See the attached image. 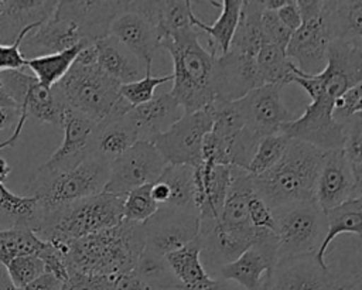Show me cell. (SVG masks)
I'll list each match as a JSON object with an SVG mask.
<instances>
[{
	"label": "cell",
	"instance_id": "6da1fadb",
	"mask_svg": "<svg viewBox=\"0 0 362 290\" xmlns=\"http://www.w3.org/2000/svg\"><path fill=\"white\" fill-rule=\"evenodd\" d=\"M291 82L310 95L311 103L300 117L287 123L281 133L327 151L339 150L344 124L334 119V103L345 91L362 82V47L332 41L322 72L305 75L293 64Z\"/></svg>",
	"mask_w": 362,
	"mask_h": 290
},
{
	"label": "cell",
	"instance_id": "7a4b0ae2",
	"mask_svg": "<svg viewBox=\"0 0 362 290\" xmlns=\"http://www.w3.org/2000/svg\"><path fill=\"white\" fill-rule=\"evenodd\" d=\"M52 246L64 255L68 274L82 273L113 279L134 270L139 255L144 249V236L141 224L123 219L113 228Z\"/></svg>",
	"mask_w": 362,
	"mask_h": 290
},
{
	"label": "cell",
	"instance_id": "3957f363",
	"mask_svg": "<svg viewBox=\"0 0 362 290\" xmlns=\"http://www.w3.org/2000/svg\"><path fill=\"white\" fill-rule=\"evenodd\" d=\"M230 185L219 216L199 219L201 257L214 270L250 248L262 231L252 226L247 215V201L255 192L252 177L239 167H230Z\"/></svg>",
	"mask_w": 362,
	"mask_h": 290
},
{
	"label": "cell",
	"instance_id": "277c9868",
	"mask_svg": "<svg viewBox=\"0 0 362 290\" xmlns=\"http://www.w3.org/2000/svg\"><path fill=\"white\" fill-rule=\"evenodd\" d=\"M327 150L290 139L280 161L262 175L252 177L255 192L272 212L300 202L315 201V184Z\"/></svg>",
	"mask_w": 362,
	"mask_h": 290
},
{
	"label": "cell",
	"instance_id": "5b68a950",
	"mask_svg": "<svg viewBox=\"0 0 362 290\" xmlns=\"http://www.w3.org/2000/svg\"><path fill=\"white\" fill-rule=\"evenodd\" d=\"M161 48L173 58V88L168 92L184 113L202 110L215 100V58L199 44L197 28L163 37Z\"/></svg>",
	"mask_w": 362,
	"mask_h": 290
},
{
	"label": "cell",
	"instance_id": "8992f818",
	"mask_svg": "<svg viewBox=\"0 0 362 290\" xmlns=\"http://www.w3.org/2000/svg\"><path fill=\"white\" fill-rule=\"evenodd\" d=\"M119 86L120 83L98 65L85 66L74 62L52 89L66 109L98 124L110 116H123L132 109L120 96Z\"/></svg>",
	"mask_w": 362,
	"mask_h": 290
},
{
	"label": "cell",
	"instance_id": "52a82bcc",
	"mask_svg": "<svg viewBox=\"0 0 362 290\" xmlns=\"http://www.w3.org/2000/svg\"><path fill=\"white\" fill-rule=\"evenodd\" d=\"M123 198L103 191L65 208L44 212L35 235L57 245L113 228L123 221Z\"/></svg>",
	"mask_w": 362,
	"mask_h": 290
},
{
	"label": "cell",
	"instance_id": "ba28073f",
	"mask_svg": "<svg viewBox=\"0 0 362 290\" xmlns=\"http://www.w3.org/2000/svg\"><path fill=\"white\" fill-rule=\"evenodd\" d=\"M107 178L109 163L89 154L68 173L51 178H31L28 195L40 201L44 212H49L103 192Z\"/></svg>",
	"mask_w": 362,
	"mask_h": 290
},
{
	"label": "cell",
	"instance_id": "9c48e42d",
	"mask_svg": "<svg viewBox=\"0 0 362 290\" xmlns=\"http://www.w3.org/2000/svg\"><path fill=\"white\" fill-rule=\"evenodd\" d=\"M277 238V260L303 255H315L325 232L324 211L315 201L300 202L273 212Z\"/></svg>",
	"mask_w": 362,
	"mask_h": 290
},
{
	"label": "cell",
	"instance_id": "30bf717a",
	"mask_svg": "<svg viewBox=\"0 0 362 290\" xmlns=\"http://www.w3.org/2000/svg\"><path fill=\"white\" fill-rule=\"evenodd\" d=\"M212 115L208 108L182 113L165 132L151 143L167 164L198 167L202 163V143L212 129Z\"/></svg>",
	"mask_w": 362,
	"mask_h": 290
},
{
	"label": "cell",
	"instance_id": "8fae6325",
	"mask_svg": "<svg viewBox=\"0 0 362 290\" xmlns=\"http://www.w3.org/2000/svg\"><path fill=\"white\" fill-rule=\"evenodd\" d=\"M281 89L280 85H262L233 100L245 132L257 143L266 136L280 134L281 129L296 119L281 99Z\"/></svg>",
	"mask_w": 362,
	"mask_h": 290
},
{
	"label": "cell",
	"instance_id": "7c38bea8",
	"mask_svg": "<svg viewBox=\"0 0 362 290\" xmlns=\"http://www.w3.org/2000/svg\"><path fill=\"white\" fill-rule=\"evenodd\" d=\"M0 85L17 103L21 117H33L38 122L62 127L65 105L52 88L41 85L34 75L23 69L1 71Z\"/></svg>",
	"mask_w": 362,
	"mask_h": 290
},
{
	"label": "cell",
	"instance_id": "4fadbf2b",
	"mask_svg": "<svg viewBox=\"0 0 362 290\" xmlns=\"http://www.w3.org/2000/svg\"><path fill=\"white\" fill-rule=\"evenodd\" d=\"M167 163L151 141H136L129 150L109 164L105 192L124 197L130 191L154 184Z\"/></svg>",
	"mask_w": 362,
	"mask_h": 290
},
{
	"label": "cell",
	"instance_id": "5bb4252c",
	"mask_svg": "<svg viewBox=\"0 0 362 290\" xmlns=\"http://www.w3.org/2000/svg\"><path fill=\"white\" fill-rule=\"evenodd\" d=\"M277 263V238L274 232L262 229L256 242L235 260L215 270L218 279L235 282L245 290H266Z\"/></svg>",
	"mask_w": 362,
	"mask_h": 290
},
{
	"label": "cell",
	"instance_id": "9a60e30c",
	"mask_svg": "<svg viewBox=\"0 0 362 290\" xmlns=\"http://www.w3.org/2000/svg\"><path fill=\"white\" fill-rule=\"evenodd\" d=\"M144 248L165 256L194 240L199 233V215L170 207H158L157 211L141 224Z\"/></svg>",
	"mask_w": 362,
	"mask_h": 290
},
{
	"label": "cell",
	"instance_id": "2e32d148",
	"mask_svg": "<svg viewBox=\"0 0 362 290\" xmlns=\"http://www.w3.org/2000/svg\"><path fill=\"white\" fill-rule=\"evenodd\" d=\"M352 284L344 282L329 267L321 266L315 255L279 259L266 290H345Z\"/></svg>",
	"mask_w": 362,
	"mask_h": 290
},
{
	"label": "cell",
	"instance_id": "e0dca14e",
	"mask_svg": "<svg viewBox=\"0 0 362 290\" xmlns=\"http://www.w3.org/2000/svg\"><path fill=\"white\" fill-rule=\"evenodd\" d=\"M61 129L64 130L62 143L35 171L33 178H51L68 173L90 154L93 122L66 109Z\"/></svg>",
	"mask_w": 362,
	"mask_h": 290
},
{
	"label": "cell",
	"instance_id": "ac0fdd59",
	"mask_svg": "<svg viewBox=\"0 0 362 290\" xmlns=\"http://www.w3.org/2000/svg\"><path fill=\"white\" fill-rule=\"evenodd\" d=\"M109 35L126 47L144 66L151 71L153 58L161 44V34L157 25L129 1L127 10L120 13L109 25Z\"/></svg>",
	"mask_w": 362,
	"mask_h": 290
},
{
	"label": "cell",
	"instance_id": "d6986e66",
	"mask_svg": "<svg viewBox=\"0 0 362 290\" xmlns=\"http://www.w3.org/2000/svg\"><path fill=\"white\" fill-rule=\"evenodd\" d=\"M359 197L362 182L355 178L341 149L327 151L315 184L317 205L325 212Z\"/></svg>",
	"mask_w": 362,
	"mask_h": 290
},
{
	"label": "cell",
	"instance_id": "ffe728a7",
	"mask_svg": "<svg viewBox=\"0 0 362 290\" xmlns=\"http://www.w3.org/2000/svg\"><path fill=\"white\" fill-rule=\"evenodd\" d=\"M331 40L321 14L305 20L291 34L286 47V57L305 75H317L327 65Z\"/></svg>",
	"mask_w": 362,
	"mask_h": 290
},
{
	"label": "cell",
	"instance_id": "44dd1931",
	"mask_svg": "<svg viewBox=\"0 0 362 290\" xmlns=\"http://www.w3.org/2000/svg\"><path fill=\"white\" fill-rule=\"evenodd\" d=\"M82 42L89 41L83 38L82 31L75 21L52 14V17L25 35L20 45V52L24 59H31L57 54Z\"/></svg>",
	"mask_w": 362,
	"mask_h": 290
},
{
	"label": "cell",
	"instance_id": "7402d4cb",
	"mask_svg": "<svg viewBox=\"0 0 362 290\" xmlns=\"http://www.w3.org/2000/svg\"><path fill=\"white\" fill-rule=\"evenodd\" d=\"M127 7L129 1H58L54 14L75 21L83 38L95 42L107 35L110 23Z\"/></svg>",
	"mask_w": 362,
	"mask_h": 290
},
{
	"label": "cell",
	"instance_id": "603a6c76",
	"mask_svg": "<svg viewBox=\"0 0 362 290\" xmlns=\"http://www.w3.org/2000/svg\"><path fill=\"white\" fill-rule=\"evenodd\" d=\"M232 171L229 166L201 163L194 168L195 208L199 219H216L225 204Z\"/></svg>",
	"mask_w": 362,
	"mask_h": 290
},
{
	"label": "cell",
	"instance_id": "cb8c5ba5",
	"mask_svg": "<svg viewBox=\"0 0 362 290\" xmlns=\"http://www.w3.org/2000/svg\"><path fill=\"white\" fill-rule=\"evenodd\" d=\"M136 141H139L137 130L127 115L110 116L95 124L90 154L110 164Z\"/></svg>",
	"mask_w": 362,
	"mask_h": 290
},
{
	"label": "cell",
	"instance_id": "d4e9b609",
	"mask_svg": "<svg viewBox=\"0 0 362 290\" xmlns=\"http://www.w3.org/2000/svg\"><path fill=\"white\" fill-rule=\"evenodd\" d=\"M180 109L174 98L168 92H164L153 96L146 103L132 108L126 115L134 124L139 140L151 141L180 119Z\"/></svg>",
	"mask_w": 362,
	"mask_h": 290
},
{
	"label": "cell",
	"instance_id": "484cf974",
	"mask_svg": "<svg viewBox=\"0 0 362 290\" xmlns=\"http://www.w3.org/2000/svg\"><path fill=\"white\" fill-rule=\"evenodd\" d=\"M58 1L0 0V42L13 44L28 25L52 17Z\"/></svg>",
	"mask_w": 362,
	"mask_h": 290
},
{
	"label": "cell",
	"instance_id": "4316f807",
	"mask_svg": "<svg viewBox=\"0 0 362 290\" xmlns=\"http://www.w3.org/2000/svg\"><path fill=\"white\" fill-rule=\"evenodd\" d=\"M322 17L329 40L362 47V1H322Z\"/></svg>",
	"mask_w": 362,
	"mask_h": 290
},
{
	"label": "cell",
	"instance_id": "83f0119b",
	"mask_svg": "<svg viewBox=\"0 0 362 290\" xmlns=\"http://www.w3.org/2000/svg\"><path fill=\"white\" fill-rule=\"evenodd\" d=\"M95 48L98 66L117 83H130L146 75L143 64L112 35L95 41Z\"/></svg>",
	"mask_w": 362,
	"mask_h": 290
},
{
	"label": "cell",
	"instance_id": "f1b7e54d",
	"mask_svg": "<svg viewBox=\"0 0 362 290\" xmlns=\"http://www.w3.org/2000/svg\"><path fill=\"white\" fill-rule=\"evenodd\" d=\"M201 240L197 236L185 246L164 256L178 282V290H202L214 280L201 262Z\"/></svg>",
	"mask_w": 362,
	"mask_h": 290
},
{
	"label": "cell",
	"instance_id": "f546056e",
	"mask_svg": "<svg viewBox=\"0 0 362 290\" xmlns=\"http://www.w3.org/2000/svg\"><path fill=\"white\" fill-rule=\"evenodd\" d=\"M215 7H222L218 20L214 24H206L195 14L191 23L195 28H199L208 34V48L206 51L214 57L219 58L228 52L230 41L233 38L243 0H222V1H208Z\"/></svg>",
	"mask_w": 362,
	"mask_h": 290
},
{
	"label": "cell",
	"instance_id": "4dcf8cb0",
	"mask_svg": "<svg viewBox=\"0 0 362 290\" xmlns=\"http://www.w3.org/2000/svg\"><path fill=\"white\" fill-rule=\"evenodd\" d=\"M327 221V232L320 249L315 253V260L327 267L325 255L329 243L335 236L341 233H355L358 238L362 235V197L346 201L335 208H331L324 212Z\"/></svg>",
	"mask_w": 362,
	"mask_h": 290
},
{
	"label": "cell",
	"instance_id": "1f68e13d",
	"mask_svg": "<svg viewBox=\"0 0 362 290\" xmlns=\"http://www.w3.org/2000/svg\"><path fill=\"white\" fill-rule=\"evenodd\" d=\"M262 11H263L262 1H257V0L243 1L239 21L228 50L229 52L242 58L256 59V55L262 45V34H260Z\"/></svg>",
	"mask_w": 362,
	"mask_h": 290
},
{
	"label": "cell",
	"instance_id": "d6a6232c",
	"mask_svg": "<svg viewBox=\"0 0 362 290\" xmlns=\"http://www.w3.org/2000/svg\"><path fill=\"white\" fill-rule=\"evenodd\" d=\"M157 181L163 182L168 190V199L163 207L197 211L194 167L167 164Z\"/></svg>",
	"mask_w": 362,
	"mask_h": 290
},
{
	"label": "cell",
	"instance_id": "836d02e7",
	"mask_svg": "<svg viewBox=\"0 0 362 290\" xmlns=\"http://www.w3.org/2000/svg\"><path fill=\"white\" fill-rule=\"evenodd\" d=\"M0 215L8 218L11 225H20L37 232L44 209L40 201L31 195H17L0 182Z\"/></svg>",
	"mask_w": 362,
	"mask_h": 290
},
{
	"label": "cell",
	"instance_id": "e575fe53",
	"mask_svg": "<svg viewBox=\"0 0 362 290\" xmlns=\"http://www.w3.org/2000/svg\"><path fill=\"white\" fill-rule=\"evenodd\" d=\"M256 72L260 86L280 85L284 88L291 83L293 62L286 57L284 48L262 42L256 55Z\"/></svg>",
	"mask_w": 362,
	"mask_h": 290
},
{
	"label": "cell",
	"instance_id": "d590c367",
	"mask_svg": "<svg viewBox=\"0 0 362 290\" xmlns=\"http://www.w3.org/2000/svg\"><path fill=\"white\" fill-rule=\"evenodd\" d=\"M88 44H92V42H82V44H78L69 50H65V51H61L57 54H49V55H44V57L25 59L24 66H27L33 71L35 79L41 85H44L47 88H52L55 83H58L65 76V74L72 66L78 52Z\"/></svg>",
	"mask_w": 362,
	"mask_h": 290
},
{
	"label": "cell",
	"instance_id": "8d00e7d4",
	"mask_svg": "<svg viewBox=\"0 0 362 290\" xmlns=\"http://www.w3.org/2000/svg\"><path fill=\"white\" fill-rule=\"evenodd\" d=\"M44 246L34 231L20 225L0 229V267H6L14 257L23 255H35Z\"/></svg>",
	"mask_w": 362,
	"mask_h": 290
},
{
	"label": "cell",
	"instance_id": "74e56055",
	"mask_svg": "<svg viewBox=\"0 0 362 290\" xmlns=\"http://www.w3.org/2000/svg\"><path fill=\"white\" fill-rule=\"evenodd\" d=\"M192 16V1L189 0L158 1L156 24L161 34V38L177 37L195 28L191 23Z\"/></svg>",
	"mask_w": 362,
	"mask_h": 290
},
{
	"label": "cell",
	"instance_id": "f35d334b",
	"mask_svg": "<svg viewBox=\"0 0 362 290\" xmlns=\"http://www.w3.org/2000/svg\"><path fill=\"white\" fill-rule=\"evenodd\" d=\"M134 273L154 290H178V282L171 273L165 257L146 248L139 255Z\"/></svg>",
	"mask_w": 362,
	"mask_h": 290
},
{
	"label": "cell",
	"instance_id": "ab89813d",
	"mask_svg": "<svg viewBox=\"0 0 362 290\" xmlns=\"http://www.w3.org/2000/svg\"><path fill=\"white\" fill-rule=\"evenodd\" d=\"M288 140L290 139L287 136H284L283 133L263 137L259 141L256 151H255L253 157L250 158L245 171L252 177H257V175L264 174L270 168H273L283 157V154L287 149Z\"/></svg>",
	"mask_w": 362,
	"mask_h": 290
},
{
	"label": "cell",
	"instance_id": "60d3db41",
	"mask_svg": "<svg viewBox=\"0 0 362 290\" xmlns=\"http://www.w3.org/2000/svg\"><path fill=\"white\" fill-rule=\"evenodd\" d=\"M344 124V141L341 151L348 161L355 178L362 182V116L355 115Z\"/></svg>",
	"mask_w": 362,
	"mask_h": 290
},
{
	"label": "cell",
	"instance_id": "b9f144b4",
	"mask_svg": "<svg viewBox=\"0 0 362 290\" xmlns=\"http://www.w3.org/2000/svg\"><path fill=\"white\" fill-rule=\"evenodd\" d=\"M158 205L151 197V184L139 187L123 198V219L143 224L156 211Z\"/></svg>",
	"mask_w": 362,
	"mask_h": 290
},
{
	"label": "cell",
	"instance_id": "7bdbcfd3",
	"mask_svg": "<svg viewBox=\"0 0 362 290\" xmlns=\"http://www.w3.org/2000/svg\"><path fill=\"white\" fill-rule=\"evenodd\" d=\"M168 81H173V74L164 76H153L151 71H146V75L141 79L120 85L119 93L132 108H134L153 99L156 86Z\"/></svg>",
	"mask_w": 362,
	"mask_h": 290
},
{
	"label": "cell",
	"instance_id": "ee69618b",
	"mask_svg": "<svg viewBox=\"0 0 362 290\" xmlns=\"http://www.w3.org/2000/svg\"><path fill=\"white\" fill-rule=\"evenodd\" d=\"M4 270L17 289L28 284L45 272L42 260L35 255L17 256L4 267Z\"/></svg>",
	"mask_w": 362,
	"mask_h": 290
},
{
	"label": "cell",
	"instance_id": "f6af8a7d",
	"mask_svg": "<svg viewBox=\"0 0 362 290\" xmlns=\"http://www.w3.org/2000/svg\"><path fill=\"white\" fill-rule=\"evenodd\" d=\"M260 34L262 42L277 45L286 50L293 33L281 24L276 11H269L263 8L260 16Z\"/></svg>",
	"mask_w": 362,
	"mask_h": 290
},
{
	"label": "cell",
	"instance_id": "bcb514c9",
	"mask_svg": "<svg viewBox=\"0 0 362 290\" xmlns=\"http://www.w3.org/2000/svg\"><path fill=\"white\" fill-rule=\"evenodd\" d=\"M362 83V82H361ZM356 83L355 86L345 91L334 103V119L339 123L346 122L355 115H361L362 110V86Z\"/></svg>",
	"mask_w": 362,
	"mask_h": 290
},
{
	"label": "cell",
	"instance_id": "7dc6e473",
	"mask_svg": "<svg viewBox=\"0 0 362 290\" xmlns=\"http://www.w3.org/2000/svg\"><path fill=\"white\" fill-rule=\"evenodd\" d=\"M44 23V21H42ZM41 23L31 24L25 27L16 38L13 44H0V72L1 71H10V69H23L25 59L20 52V45L27 34H30L34 28H37Z\"/></svg>",
	"mask_w": 362,
	"mask_h": 290
},
{
	"label": "cell",
	"instance_id": "c3c4849f",
	"mask_svg": "<svg viewBox=\"0 0 362 290\" xmlns=\"http://www.w3.org/2000/svg\"><path fill=\"white\" fill-rule=\"evenodd\" d=\"M247 215H249V221L255 229H264V231L274 232L276 222H274L273 212L256 192H253L249 197Z\"/></svg>",
	"mask_w": 362,
	"mask_h": 290
},
{
	"label": "cell",
	"instance_id": "681fc988",
	"mask_svg": "<svg viewBox=\"0 0 362 290\" xmlns=\"http://www.w3.org/2000/svg\"><path fill=\"white\" fill-rule=\"evenodd\" d=\"M61 290H115L110 277L71 273L62 283Z\"/></svg>",
	"mask_w": 362,
	"mask_h": 290
},
{
	"label": "cell",
	"instance_id": "f907efd6",
	"mask_svg": "<svg viewBox=\"0 0 362 290\" xmlns=\"http://www.w3.org/2000/svg\"><path fill=\"white\" fill-rule=\"evenodd\" d=\"M37 256L42 260L45 273H51L62 283L68 279V269L65 265L64 255L55 246H52L49 242L44 240V246L37 253Z\"/></svg>",
	"mask_w": 362,
	"mask_h": 290
},
{
	"label": "cell",
	"instance_id": "816d5d0a",
	"mask_svg": "<svg viewBox=\"0 0 362 290\" xmlns=\"http://www.w3.org/2000/svg\"><path fill=\"white\" fill-rule=\"evenodd\" d=\"M276 14L281 24L291 33H294L301 25V14L294 0H287L286 4L276 11Z\"/></svg>",
	"mask_w": 362,
	"mask_h": 290
},
{
	"label": "cell",
	"instance_id": "f5cc1de1",
	"mask_svg": "<svg viewBox=\"0 0 362 290\" xmlns=\"http://www.w3.org/2000/svg\"><path fill=\"white\" fill-rule=\"evenodd\" d=\"M115 290H154L144 280H141L134 270L119 274L112 279Z\"/></svg>",
	"mask_w": 362,
	"mask_h": 290
},
{
	"label": "cell",
	"instance_id": "db71d44e",
	"mask_svg": "<svg viewBox=\"0 0 362 290\" xmlns=\"http://www.w3.org/2000/svg\"><path fill=\"white\" fill-rule=\"evenodd\" d=\"M62 282L58 280L51 273H42L28 284L17 289V290H61Z\"/></svg>",
	"mask_w": 362,
	"mask_h": 290
},
{
	"label": "cell",
	"instance_id": "11a10c76",
	"mask_svg": "<svg viewBox=\"0 0 362 290\" xmlns=\"http://www.w3.org/2000/svg\"><path fill=\"white\" fill-rule=\"evenodd\" d=\"M296 3L301 14V23L321 14L322 0H296Z\"/></svg>",
	"mask_w": 362,
	"mask_h": 290
},
{
	"label": "cell",
	"instance_id": "9f6ffc18",
	"mask_svg": "<svg viewBox=\"0 0 362 290\" xmlns=\"http://www.w3.org/2000/svg\"><path fill=\"white\" fill-rule=\"evenodd\" d=\"M20 117V110L13 108H0V130L16 126Z\"/></svg>",
	"mask_w": 362,
	"mask_h": 290
},
{
	"label": "cell",
	"instance_id": "6f0895ef",
	"mask_svg": "<svg viewBox=\"0 0 362 290\" xmlns=\"http://www.w3.org/2000/svg\"><path fill=\"white\" fill-rule=\"evenodd\" d=\"M202 290H233V287L229 284V282L215 277V279L211 282V284H208V286H206L205 289H202Z\"/></svg>",
	"mask_w": 362,
	"mask_h": 290
},
{
	"label": "cell",
	"instance_id": "680465c9",
	"mask_svg": "<svg viewBox=\"0 0 362 290\" xmlns=\"http://www.w3.org/2000/svg\"><path fill=\"white\" fill-rule=\"evenodd\" d=\"M0 108H13V109H18L17 103L11 99V96L6 92V89L0 85ZM20 110V109H18Z\"/></svg>",
	"mask_w": 362,
	"mask_h": 290
},
{
	"label": "cell",
	"instance_id": "91938a15",
	"mask_svg": "<svg viewBox=\"0 0 362 290\" xmlns=\"http://www.w3.org/2000/svg\"><path fill=\"white\" fill-rule=\"evenodd\" d=\"M0 290H17V287L8 279L4 267H0Z\"/></svg>",
	"mask_w": 362,
	"mask_h": 290
},
{
	"label": "cell",
	"instance_id": "94428289",
	"mask_svg": "<svg viewBox=\"0 0 362 290\" xmlns=\"http://www.w3.org/2000/svg\"><path fill=\"white\" fill-rule=\"evenodd\" d=\"M287 0H262V6L264 10L269 11H277L279 8H281L286 4Z\"/></svg>",
	"mask_w": 362,
	"mask_h": 290
},
{
	"label": "cell",
	"instance_id": "6125c7cd",
	"mask_svg": "<svg viewBox=\"0 0 362 290\" xmlns=\"http://www.w3.org/2000/svg\"><path fill=\"white\" fill-rule=\"evenodd\" d=\"M10 171H11V167L8 166V163L0 157V182H4L7 180Z\"/></svg>",
	"mask_w": 362,
	"mask_h": 290
},
{
	"label": "cell",
	"instance_id": "be15d7a7",
	"mask_svg": "<svg viewBox=\"0 0 362 290\" xmlns=\"http://www.w3.org/2000/svg\"><path fill=\"white\" fill-rule=\"evenodd\" d=\"M345 290H351V289H345Z\"/></svg>",
	"mask_w": 362,
	"mask_h": 290
}]
</instances>
